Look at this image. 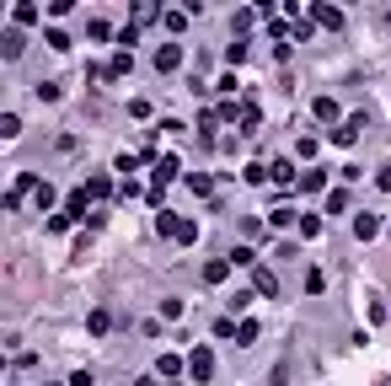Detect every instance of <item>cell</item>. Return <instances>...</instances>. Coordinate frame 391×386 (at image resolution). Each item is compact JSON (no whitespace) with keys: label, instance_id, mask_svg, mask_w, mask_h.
Segmentation results:
<instances>
[{"label":"cell","instance_id":"cell-1","mask_svg":"<svg viewBox=\"0 0 391 386\" xmlns=\"http://www.w3.org/2000/svg\"><path fill=\"white\" fill-rule=\"evenodd\" d=\"M156 236H166V242H183V247H193V242H199V225H193V220H183L177 209H161V215H156Z\"/></svg>","mask_w":391,"mask_h":386},{"label":"cell","instance_id":"cell-2","mask_svg":"<svg viewBox=\"0 0 391 386\" xmlns=\"http://www.w3.org/2000/svg\"><path fill=\"white\" fill-rule=\"evenodd\" d=\"M183 177V156H161V161L150 166V188L156 193H166V183H177Z\"/></svg>","mask_w":391,"mask_h":386},{"label":"cell","instance_id":"cell-3","mask_svg":"<svg viewBox=\"0 0 391 386\" xmlns=\"http://www.w3.org/2000/svg\"><path fill=\"white\" fill-rule=\"evenodd\" d=\"M188 376H193V381H209V376H215V349L209 344L188 349Z\"/></svg>","mask_w":391,"mask_h":386},{"label":"cell","instance_id":"cell-4","mask_svg":"<svg viewBox=\"0 0 391 386\" xmlns=\"http://www.w3.org/2000/svg\"><path fill=\"white\" fill-rule=\"evenodd\" d=\"M64 215L70 220H91V188H75V193H64Z\"/></svg>","mask_w":391,"mask_h":386},{"label":"cell","instance_id":"cell-5","mask_svg":"<svg viewBox=\"0 0 391 386\" xmlns=\"http://www.w3.org/2000/svg\"><path fill=\"white\" fill-rule=\"evenodd\" d=\"M27 193H38V177H33V172H21L17 183L6 188V199H0V204H6V215H11V209H17L21 199H27Z\"/></svg>","mask_w":391,"mask_h":386},{"label":"cell","instance_id":"cell-6","mask_svg":"<svg viewBox=\"0 0 391 386\" xmlns=\"http://www.w3.org/2000/svg\"><path fill=\"white\" fill-rule=\"evenodd\" d=\"M354 236H359V242H375V236H381V215L359 209V215H354Z\"/></svg>","mask_w":391,"mask_h":386},{"label":"cell","instance_id":"cell-7","mask_svg":"<svg viewBox=\"0 0 391 386\" xmlns=\"http://www.w3.org/2000/svg\"><path fill=\"white\" fill-rule=\"evenodd\" d=\"M268 183H279V188H295L300 177H295V166H289L284 156H273V161H268Z\"/></svg>","mask_w":391,"mask_h":386},{"label":"cell","instance_id":"cell-8","mask_svg":"<svg viewBox=\"0 0 391 386\" xmlns=\"http://www.w3.org/2000/svg\"><path fill=\"white\" fill-rule=\"evenodd\" d=\"M156 70H161V76H172V70H177V64H183V49H177V43H161V49H156Z\"/></svg>","mask_w":391,"mask_h":386},{"label":"cell","instance_id":"cell-9","mask_svg":"<svg viewBox=\"0 0 391 386\" xmlns=\"http://www.w3.org/2000/svg\"><path fill=\"white\" fill-rule=\"evenodd\" d=\"M311 21L327 27V33H338V27H343V11H338V6H311Z\"/></svg>","mask_w":391,"mask_h":386},{"label":"cell","instance_id":"cell-10","mask_svg":"<svg viewBox=\"0 0 391 386\" xmlns=\"http://www.w3.org/2000/svg\"><path fill=\"white\" fill-rule=\"evenodd\" d=\"M242 107H247V102H215V107H209V113H215V123H242Z\"/></svg>","mask_w":391,"mask_h":386},{"label":"cell","instance_id":"cell-11","mask_svg":"<svg viewBox=\"0 0 391 386\" xmlns=\"http://www.w3.org/2000/svg\"><path fill=\"white\" fill-rule=\"evenodd\" d=\"M129 70H134V54H124V49H118V54L102 64V76H107V81H118V76H129Z\"/></svg>","mask_w":391,"mask_h":386},{"label":"cell","instance_id":"cell-12","mask_svg":"<svg viewBox=\"0 0 391 386\" xmlns=\"http://www.w3.org/2000/svg\"><path fill=\"white\" fill-rule=\"evenodd\" d=\"M359 129H365V119H343L338 129H332V140L338 145H359Z\"/></svg>","mask_w":391,"mask_h":386},{"label":"cell","instance_id":"cell-13","mask_svg":"<svg viewBox=\"0 0 391 386\" xmlns=\"http://www.w3.org/2000/svg\"><path fill=\"white\" fill-rule=\"evenodd\" d=\"M230 279V258H209L204 263V285H226Z\"/></svg>","mask_w":391,"mask_h":386},{"label":"cell","instance_id":"cell-14","mask_svg":"<svg viewBox=\"0 0 391 386\" xmlns=\"http://www.w3.org/2000/svg\"><path fill=\"white\" fill-rule=\"evenodd\" d=\"M322 188H327V172H322V166H311L306 177L295 183V193H322Z\"/></svg>","mask_w":391,"mask_h":386},{"label":"cell","instance_id":"cell-15","mask_svg":"<svg viewBox=\"0 0 391 386\" xmlns=\"http://www.w3.org/2000/svg\"><path fill=\"white\" fill-rule=\"evenodd\" d=\"M188 193H199V199H215V177H209V172H188Z\"/></svg>","mask_w":391,"mask_h":386},{"label":"cell","instance_id":"cell-16","mask_svg":"<svg viewBox=\"0 0 391 386\" xmlns=\"http://www.w3.org/2000/svg\"><path fill=\"white\" fill-rule=\"evenodd\" d=\"M252 290L273 301V295H279V279H273V268H257V274H252Z\"/></svg>","mask_w":391,"mask_h":386},{"label":"cell","instance_id":"cell-17","mask_svg":"<svg viewBox=\"0 0 391 386\" xmlns=\"http://www.w3.org/2000/svg\"><path fill=\"white\" fill-rule=\"evenodd\" d=\"M257 129H263V107L247 102V107H242V134H257Z\"/></svg>","mask_w":391,"mask_h":386},{"label":"cell","instance_id":"cell-18","mask_svg":"<svg viewBox=\"0 0 391 386\" xmlns=\"http://www.w3.org/2000/svg\"><path fill=\"white\" fill-rule=\"evenodd\" d=\"M311 113H316L322 123H338V113H343V107H338L332 97H316V102H311Z\"/></svg>","mask_w":391,"mask_h":386},{"label":"cell","instance_id":"cell-19","mask_svg":"<svg viewBox=\"0 0 391 386\" xmlns=\"http://www.w3.org/2000/svg\"><path fill=\"white\" fill-rule=\"evenodd\" d=\"M0 54H6V64H11V60H21V27H11V33L0 38Z\"/></svg>","mask_w":391,"mask_h":386},{"label":"cell","instance_id":"cell-20","mask_svg":"<svg viewBox=\"0 0 391 386\" xmlns=\"http://www.w3.org/2000/svg\"><path fill=\"white\" fill-rule=\"evenodd\" d=\"M129 17H134V27H145V21L166 17V11H161V6H150V0H145V6H140V0H134V11H129Z\"/></svg>","mask_w":391,"mask_h":386},{"label":"cell","instance_id":"cell-21","mask_svg":"<svg viewBox=\"0 0 391 386\" xmlns=\"http://www.w3.org/2000/svg\"><path fill=\"white\" fill-rule=\"evenodd\" d=\"M316 150H322L316 134H300V140H295V156H300V161H316Z\"/></svg>","mask_w":391,"mask_h":386},{"label":"cell","instance_id":"cell-22","mask_svg":"<svg viewBox=\"0 0 391 386\" xmlns=\"http://www.w3.org/2000/svg\"><path fill=\"white\" fill-rule=\"evenodd\" d=\"M161 27H166V33H183V27H188V6H183V11H177V6H166Z\"/></svg>","mask_w":391,"mask_h":386},{"label":"cell","instance_id":"cell-23","mask_svg":"<svg viewBox=\"0 0 391 386\" xmlns=\"http://www.w3.org/2000/svg\"><path fill=\"white\" fill-rule=\"evenodd\" d=\"M86 38H91V43H107V38H118V33H113V27L97 17V21H86Z\"/></svg>","mask_w":391,"mask_h":386},{"label":"cell","instance_id":"cell-24","mask_svg":"<svg viewBox=\"0 0 391 386\" xmlns=\"http://www.w3.org/2000/svg\"><path fill=\"white\" fill-rule=\"evenodd\" d=\"M11 21H17V27H33V21H38V6H27V0L11 6Z\"/></svg>","mask_w":391,"mask_h":386},{"label":"cell","instance_id":"cell-25","mask_svg":"<svg viewBox=\"0 0 391 386\" xmlns=\"http://www.w3.org/2000/svg\"><path fill=\"white\" fill-rule=\"evenodd\" d=\"M107 327H113V317H107L102 306H97V311H91V317H86V333H97V338H102Z\"/></svg>","mask_w":391,"mask_h":386},{"label":"cell","instance_id":"cell-26","mask_svg":"<svg viewBox=\"0 0 391 386\" xmlns=\"http://www.w3.org/2000/svg\"><path fill=\"white\" fill-rule=\"evenodd\" d=\"M230 33H236V43H247V33H252V11H236V17H230Z\"/></svg>","mask_w":391,"mask_h":386},{"label":"cell","instance_id":"cell-27","mask_svg":"<svg viewBox=\"0 0 391 386\" xmlns=\"http://www.w3.org/2000/svg\"><path fill=\"white\" fill-rule=\"evenodd\" d=\"M113 166H118V172H124V177H134V172H140V150H124V156H118V161H113Z\"/></svg>","mask_w":391,"mask_h":386},{"label":"cell","instance_id":"cell-28","mask_svg":"<svg viewBox=\"0 0 391 386\" xmlns=\"http://www.w3.org/2000/svg\"><path fill=\"white\" fill-rule=\"evenodd\" d=\"M242 177H247L252 188H263V183H268V161H247V172H242Z\"/></svg>","mask_w":391,"mask_h":386},{"label":"cell","instance_id":"cell-29","mask_svg":"<svg viewBox=\"0 0 391 386\" xmlns=\"http://www.w3.org/2000/svg\"><path fill=\"white\" fill-rule=\"evenodd\" d=\"M295 231H300V236H322V215H311V209H306V215H300V225H295Z\"/></svg>","mask_w":391,"mask_h":386},{"label":"cell","instance_id":"cell-30","mask_svg":"<svg viewBox=\"0 0 391 386\" xmlns=\"http://www.w3.org/2000/svg\"><path fill=\"white\" fill-rule=\"evenodd\" d=\"M156 370H161V376H183V354H161Z\"/></svg>","mask_w":391,"mask_h":386},{"label":"cell","instance_id":"cell-31","mask_svg":"<svg viewBox=\"0 0 391 386\" xmlns=\"http://www.w3.org/2000/svg\"><path fill=\"white\" fill-rule=\"evenodd\" d=\"M134 43H140V27H134V21H124V27H118V49H124V54H129Z\"/></svg>","mask_w":391,"mask_h":386},{"label":"cell","instance_id":"cell-32","mask_svg":"<svg viewBox=\"0 0 391 386\" xmlns=\"http://www.w3.org/2000/svg\"><path fill=\"white\" fill-rule=\"evenodd\" d=\"M268 225H300V215H295V209H289V204H279V209H273V215H268Z\"/></svg>","mask_w":391,"mask_h":386},{"label":"cell","instance_id":"cell-33","mask_svg":"<svg viewBox=\"0 0 391 386\" xmlns=\"http://www.w3.org/2000/svg\"><path fill=\"white\" fill-rule=\"evenodd\" d=\"M86 188H91V199H107V193H113V183H107L102 172H97V177H86Z\"/></svg>","mask_w":391,"mask_h":386},{"label":"cell","instance_id":"cell-34","mask_svg":"<svg viewBox=\"0 0 391 386\" xmlns=\"http://www.w3.org/2000/svg\"><path fill=\"white\" fill-rule=\"evenodd\" d=\"M70 225H75V220H70V215H64V209H60V215H48V236H64V231H70Z\"/></svg>","mask_w":391,"mask_h":386},{"label":"cell","instance_id":"cell-35","mask_svg":"<svg viewBox=\"0 0 391 386\" xmlns=\"http://www.w3.org/2000/svg\"><path fill=\"white\" fill-rule=\"evenodd\" d=\"M150 113H156V102H145V97L129 102V119H150Z\"/></svg>","mask_w":391,"mask_h":386},{"label":"cell","instance_id":"cell-36","mask_svg":"<svg viewBox=\"0 0 391 386\" xmlns=\"http://www.w3.org/2000/svg\"><path fill=\"white\" fill-rule=\"evenodd\" d=\"M0 134H6V140H17V134H21V119H17V113H6V119H0Z\"/></svg>","mask_w":391,"mask_h":386},{"label":"cell","instance_id":"cell-37","mask_svg":"<svg viewBox=\"0 0 391 386\" xmlns=\"http://www.w3.org/2000/svg\"><path fill=\"white\" fill-rule=\"evenodd\" d=\"M236 344H257V322H247V317H242V327H236Z\"/></svg>","mask_w":391,"mask_h":386},{"label":"cell","instance_id":"cell-38","mask_svg":"<svg viewBox=\"0 0 391 386\" xmlns=\"http://www.w3.org/2000/svg\"><path fill=\"white\" fill-rule=\"evenodd\" d=\"M145 193H150V188H140L134 177H124V188H118V199H145Z\"/></svg>","mask_w":391,"mask_h":386},{"label":"cell","instance_id":"cell-39","mask_svg":"<svg viewBox=\"0 0 391 386\" xmlns=\"http://www.w3.org/2000/svg\"><path fill=\"white\" fill-rule=\"evenodd\" d=\"M48 49H70V33H64V27H48Z\"/></svg>","mask_w":391,"mask_h":386},{"label":"cell","instance_id":"cell-40","mask_svg":"<svg viewBox=\"0 0 391 386\" xmlns=\"http://www.w3.org/2000/svg\"><path fill=\"white\" fill-rule=\"evenodd\" d=\"M349 209V193H327V215H343Z\"/></svg>","mask_w":391,"mask_h":386},{"label":"cell","instance_id":"cell-41","mask_svg":"<svg viewBox=\"0 0 391 386\" xmlns=\"http://www.w3.org/2000/svg\"><path fill=\"white\" fill-rule=\"evenodd\" d=\"M322 290H327V279H322V274L311 268V274H306V295H322Z\"/></svg>","mask_w":391,"mask_h":386},{"label":"cell","instance_id":"cell-42","mask_svg":"<svg viewBox=\"0 0 391 386\" xmlns=\"http://www.w3.org/2000/svg\"><path fill=\"white\" fill-rule=\"evenodd\" d=\"M236 327L242 322H226V317H220V322H215V338H230V344H236Z\"/></svg>","mask_w":391,"mask_h":386},{"label":"cell","instance_id":"cell-43","mask_svg":"<svg viewBox=\"0 0 391 386\" xmlns=\"http://www.w3.org/2000/svg\"><path fill=\"white\" fill-rule=\"evenodd\" d=\"M91 381H97L91 370H75V376H70V381H64V386H91Z\"/></svg>","mask_w":391,"mask_h":386},{"label":"cell","instance_id":"cell-44","mask_svg":"<svg viewBox=\"0 0 391 386\" xmlns=\"http://www.w3.org/2000/svg\"><path fill=\"white\" fill-rule=\"evenodd\" d=\"M375 188H381V193H391V166H381V172H375Z\"/></svg>","mask_w":391,"mask_h":386},{"label":"cell","instance_id":"cell-45","mask_svg":"<svg viewBox=\"0 0 391 386\" xmlns=\"http://www.w3.org/2000/svg\"><path fill=\"white\" fill-rule=\"evenodd\" d=\"M134 386H156V381H134Z\"/></svg>","mask_w":391,"mask_h":386},{"label":"cell","instance_id":"cell-46","mask_svg":"<svg viewBox=\"0 0 391 386\" xmlns=\"http://www.w3.org/2000/svg\"><path fill=\"white\" fill-rule=\"evenodd\" d=\"M54 386H60V381H54Z\"/></svg>","mask_w":391,"mask_h":386}]
</instances>
